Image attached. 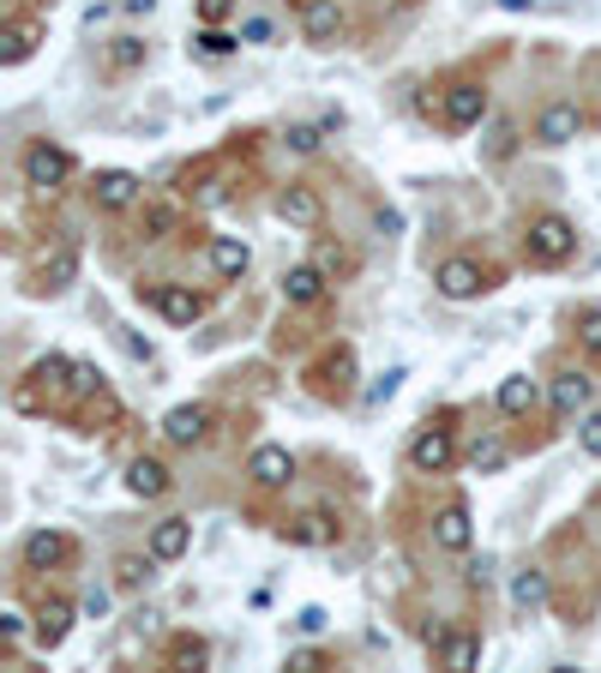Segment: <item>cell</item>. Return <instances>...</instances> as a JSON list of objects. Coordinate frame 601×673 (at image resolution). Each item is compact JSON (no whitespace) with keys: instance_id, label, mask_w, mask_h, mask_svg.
Returning a JSON list of instances; mask_svg holds the SVG:
<instances>
[{"instance_id":"f35d334b","label":"cell","mask_w":601,"mask_h":673,"mask_svg":"<svg viewBox=\"0 0 601 673\" xmlns=\"http://www.w3.org/2000/svg\"><path fill=\"white\" fill-rule=\"evenodd\" d=\"M283 145L296 150V157H319V145H325V126H289Z\"/></svg>"},{"instance_id":"52a82bcc","label":"cell","mask_w":601,"mask_h":673,"mask_svg":"<svg viewBox=\"0 0 601 673\" xmlns=\"http://www.w3.org/2000/svg\"><path fill=\"white\" fill-rule=\"evenodd\" d=\"M19 560H24V571H60V565L79 560V541H73L67 529H31Z\"/></svg>"},{"instance_id":"ee69618b","label":"cell","mask_w":601,"mask_h":673,"mask_svg":"<svg viewBox=\"0 0 601 673\" xmlns=\"http://www.w3.org/2000/svg\"><path fill=\"white\" fill-rule=\"evenodd\" d=\"M325 668H331L325 650H296L289 655V673H325Z\"/></svg>"},{"instance_id":"f546056e","label":"cell","mask_w":601,"mask_h":673,"mask_svg":"<svg viewBox=\"0 0 601 673\" xmlns=\"http://www.w3.org/2000/svg\"><path fill=\"white\" fill-rule=\"evenodd\" d=\"M204 662H211V643L199 631H175L169 650H163V668H204Z\"/></svg>"},{"instance_id":"30bf717a","label":"cell","mask_w":601,"mask_h":673,"mask_svg":"<svg viewBox=\"0 0 601 673\" xmlns=\"http://www.w3.org/2000/svg\"><path fill=\"white\" fill-rule=\"evenodd\" d=\"M211 427H216V410H211V403H181V410L163 415V439H169L175 451L204 446V439H211Z\"/></svg>"},{"instance_id":"d6a6232c","label":"cell","mask_w":601,"mask_h":673,"mask_svg":"<svg viewBox=\"0 0 601 673\" xmlns=\"http://www.w3.org/2000/svg\"><path fill=\"white\" fill-rule=\"evenodd\" d=\"M511 602H517L523 614H530V607H542L547 602V571L542 565H523L517 577H511Z\"/></svg>"},{"instance_id":"8992f818","label":"cell","mask_w":601,"mask_h":673,"mask_svg":"<svg viewBox=\"0 0 601 673\" xmlns=\"http://www.w3.org/2000/svg\"><path fill=\"white\" fill-rule=\"evenodd\" d=\"M481 114H488V85H481V79H457V85H445V97H439V121L452 126V133H469V126H481Z\"/></svg>"},{"instance_id":"7c38bea8","label":"cell","mask_w":601,"mask_h":673,"mask_svg":"<svg viewBox=\"0 0 601 673\" xmlns=\"http://www.w3.org/2000/svg\"><path fill=\"white\" fill-rule=\"evenodd\" d=\"M91 199H97V211H138L145 205V181L133 169H97Z\"/></svg>"},{"instance_id":"5bb4252c","label":"cell","mask_w":601,"mask_h":673,"mask_svg":"<svg viewBox=\"0 0 601 673\" xmlns=\"http://www.w3.org/2000/svg\"><path fill=\"white\" fill-rule=\"evenodd\" d=\"M277 217L289 228H325V193L307 181H289L283 193H277Z\"/></svg>"},{"instance_id":"4316f807","label":"cell","mask_w":601,"mask_h":673,"mask_svg":"<svg viewBox=\"0 0 601 673\" xmlns=\"http://www.w3.org/2000/svg\"><path fill=\"white\" fill-rule=\"evenodd\" d=\"M337 31H343V7H337V0H307V7H301V36H307V43L325 48Z\"/></svg>"},{"instance_id":"603a6c76","label":"cell","mask_w":601,"mask_h":673,"mask_svg":"<svg viewBox=\"0 0 601 673\" xmlns=\"http://www.w3.org/2000/svg\"><path fill=\"white\" fill-rule=\"evenodd\" d=\"M145 60H151V43L133 36V31H121V36L102 43V72H109V79H126V72H138Z\"/></svg>"},{"instance_id":"1f68e13d","label":"cell","mask_w":601,"mask_h":673,"mask_svg":"<svg viewBox=\"0 0 601 673\" xmlns=\"http://www.w3.org/2000/svg\"><path fill=\"white\" fill-rule=\"evenodd\" d=\"M157 553H126V560L121 565H114V590H126V595H133V590H145V583L151 577H157Z\"/></svg>"},{"instance_id":"7a4b0ae2","label":"cell","mask_w":601,"mask_h":673,"mask_svg":"<svg viewBox=\"0 0 601 673\" xmlns=\"http://www.w3.org/2000/svg\"><path fill=\"white\" fill-rule=\"evenodd\" d=\"M523 259L542 265V271L578 259V223H571L566 211H535V217L523 223Z\"/></svg>"},{"instance_id":"ffe728a7","label":"cell","mask_w":601,"mask_h":673,"mask_svg":"<svg viewBox=\"0 0 601 673\" xmlns=\"http://www.w3.org/2000/svg\"><path fill=\"white\" fill-rule=\"evenodd\" d=\"M433 548H445V553H469V548H476V524H469V505L464 500H452L439 517H433Z\"/></svg>"},{"instance_id":"681fc988","label":"cell","mask_w":601,"mask_h":673,"mask_svg":"<svg viewBox=\"0 0 601 673\" xmlns=\"http://www.w3.org/2000/svg\"><path fill=\"white\" fill-rule=\"evenodd\" d=\"M289 7H307V0H289Z\"/></svg>"},{"instance_id":"cb8c5ba5","label":"cell","mask_w":601,"mask_h":673,"mask_svg":"<svg viewBox=\"0 0 601 673\" xmlns=\"http://www.w3.org/2000/svg\"><path fill=\"white\" fill-rule=\"evenodd\" d=\"M169 487H175V475H169L163 457H133V463H126V493H133V500H163Z\"/></svg>"},{"instance_id":"44dd1931","label":"cell","mask_w":601,"mask_h":673,"mask_svg":"<svg viewBox=\"0 0 601 673\" xmlns=\"http://www.w3.org/2000/svg\"><path fill=\"white\" fill-rule=\"evenodd\" d=\"M578 133H583V109H578V103H566V97H559V103H547L542 114H535V138H542V145H571Z\"/></svg>"},{"instance_id":"3957f363","label":"cell","mask_w":601,"mask_h":673,"mask_svg":"<svg viewBox=\"0 0 601 673\" xmlns=\"http://www.w3.org/2000/svg\"><path fill=\"white\" fill-rule=\"evenodd\" d=\"M73 169H79V162H73V150L55 145V138H31V145H24V157H19L24 187H36V193H55V187H67Z\"/></svg>"},{"instance_id":"74e56055","label":"cell","mask_w":601,"mask_h":673,"mask_svg":"<svg viewBox=\"0 0 601 673\" xmlns=\"http://www.w3.org/2000/svg\"><path fill=\"white\" fill-rule=\"evenodd\" d=\"M102 385H109V379H102V373H97L91 361H73V403H67V415L79 410V403L91 397V391H102Z\"/></svg>"},{"instance_id":"4fadbf2b","label":"cell","mask_w":601,"mask_h":673,"mask_svg":"<svg viewBox=\"0 0 601 673\" xmlns=\"http://www.w3.org/2000/svg\"><path fill=\"white\" fill-rule=\"evenodd\" d=\"M151 307H157L169 325H199L211 301H204L193 283H151Z\"/></svg>"},{"instance_id":"c3c4849f","label":"cell","mask_w":601,"mask_h":673,"mask_svg":"<svg viewBox=\"0 0 601 673\" xmlns=\"http://www.w3.org/2000/svg\"><path fill=\"white\" fill-rule=\"evenodd\" d=\"M79 614H85V619H102V614H109V595H102V590H91V595H85V602H79Z\"/></svg>"},{"instance_id":"9a60e30c","label":"cell","mask_w":601,"mask_h":673,"mask_svg":"<svg viewBox=\"0 0 601 673\" xmlns=\"http://www.w3.org/2000/svg\"><path fill=\"white\" fill-rule=\"evenodd\" d=\"M73 619H79V607L60 602V595L36 602V614H31V638H36V650H60V643H67V631H73Z\"/></svg>"},{"instance_id":"f1b7e54d","label":"cell","mask_w":601,"mask_h":673,"mask_svg":"<svg viewBox=\"0 0 601 673\" xmlns=\"http://www.w3.org/2000/svg\"><path fill=\"white\" fill-rule=\"evenodd\" d=\"M175 228H181V205H175V199H151V205H138V235L145 240H169Z\"/></svg>"},{"instance_id":"ac0fdd59","label":"cell","mask_w":601,"mask_h":673,"mask_svg":"<svg viewBox=\"0 0 601 673\" xmlns=\"http://www.w3.org/2000/svg\"><path fill=\"white\" fill-rule=\"evenodd\" d=\"M590 397H596V379L583 373V367H559V373H554V391H547V403H554L559 422H571V415H578Z\"/></svg>"},{"instance_id":"d590c367","label":"cell","mask_w":601,"mask_h":673,"mask_svg":"<svg viewBox=\"0 0 601 673\" xmlns=\"http://www.w3.org/2000/svg\"><path fill=\"white\" fill-rule=\"evenodd\" d=\"M571 332H578V349L590 355V361H601V307H583L578 319H571Z\"/></svg>"},{"instance_id":"7dc6e473","label":"cell","mask_w":601,"mask_h":673,"mask_svg":"<svg viewBox=\"0 0 601 673\" xmlns=\"http://www.w3.org/2000/svg\"><path fill=\"white\" fill-rule=\"evenodd\" d=\"M296 626L307 631V638H319V631H325V607H301V614H296Z\"/></svg>"},{"instance_id":"bcb514c9","label":"cell","mask_w":601,"mask_h":673,"mask_svg":"<svg viewBox=\"0 0 601 673\" xmlns=\"http://www.w3.org/2000/svg\"><path fill=\"white\" fill-rule=\"evenodd\" d=\"M398 385H403V373H398V367H391V373L379 379V385H367V403H386V397H391V391H398Z\"/></svg>"},{"instance_id":"f6af8a7d","label":"cell","mask_w":601,"mask_h":673,"mask_svg":"<svg viewBox=\"0 0 601 673\" xmlns=\"http://www.w3.org/2000/svg\"><path fill=\"white\" fill-rule=\"evenodd\" d=\"M578 446L590 451V457H601V410H596V415H583V422H578Z\"/></svg>"},{"instance_id":"8fae6325","label":"cell","mask_w":601,"mask_h":673,"mask_svg":"<svg viewBox=\"0 0 601 673\" xmlns=\"http://www.w3.org/2000/svg\"><path fill=\"white\" fill-rule=\"evenodd\" d=\"M427 650H433V668H445V673H469V668H481V631L452 626V631H439Z\"/></svg>"},{"instance_id":"6da1fadb","label":"cell","mask_w":601,"mask_h":673,"mask_svg":"<svg viewBox=\"0 0 601 673\" xmlns=\"http://www.w3.org/2000/svg\"><path fill=\"white\" fill-rule=\"evenodd\" d=\"M12 403H19L24 415H43V410L67 415V403H73V361H67V355H43V361L12 385Z\"/></svg>"},{"instance_id":"277c9868","label":"cell","mask_w":601,"mask_h":673,"mask_svg":"<svg viewBox=\"0 0 601 673\" xmlns=\"http://www.w3.org/2000/svg\"><path fill=\"white\" fill-rule=\"evenodd\" d=\"M307 391L319 403H349L355 397V349L349 343H331L313 367H307Z\"/></svg>"},{"instance_id":"83f0119b","label":"cell","mask_w":601,"mask_h":673,"mask_svg":"<svg viewBox=\"0 0 601 673\" xmlns=\"http://www.w3.org/2000/svg\"><path fill=\"white\" fill-rule=\"evenodd\" d=\"M187 548H193V524H187V517H163V524H151V553H157V560H181Z\"/></svg>"},{"instance_id":"d4e9b609","label":"cell","mask_w":601,"mask_h":673,"mask_svg":"<svg viewBox=\"0 0 601 673\" xmlns=\"http://www.w3.org/2000/svg\"><path fill=\"white\" fill-rule=\"evenodd\" d=\"M73 422H79V434H114V427H121V397L102 385V391H91V397L73 410Z\"/></svg>"},{"instance_id":"5b68a950","label":"cell","mask_w":601,"mask_h":673,"mask_svg":"<svg viewBox=\"0 0 601 673\" xmlns=\"http://www.w3.org/2000/svg\"><path fill=\"white\" fill-rule=\"evenodd\" d=\"M493 283H500V271L469 259V253H457V259H445L439 271H433V289H439L445 301H476V295H488Z\"/></svg>"},{"instance_id":"60d3db41","label":"cell","mask_w":601,"mask_h":673,"mask_svg":"<svg viewBox=\"0 0 601 673\" xmlns=\"http://www.w3.org/2000/svg\"><path fill=\"white\" fill-rule=\"evenodd\" d=\"M511 150H517V121H500V126H493V138H488V157L505 162Z\"/></svg>"},{"instance_id":"7bdbcfd3","label":"cell","mask_w":601,"mask_h":673,"mask_svg":"<svg viewBox=\"0 0 601 673\" xmlns=\"http://www.w3.org/2000/svg\"><path fill=\"white\" fill-rule=\"evenodd\" d=\"M235 7H241V0H193L199 24H229V19H235Z\"/></svg>"},{"instance_id":"e575fe53","label":"cell","mask_w":601,"mask_h":673,"mask_svg":"<svg viewBox=\"0 0 601 673\" xmlns=\"http://www.w3.org/2000/svg\"><path fill=\"white\" fill-rule=\"evenodd\" d=\"M505 457H511V446H505L500 434H488V439H476V451H469V463H476L481 475H500V469H505Z\"/></svg>"},{"instance_id":"7402d4cb","label":"cell","mask_w":601,"mask_h":673,"mask_svg":"<svg viewBox=\"0 0 601 673\" xmlns=\"http://www.w3.org/2000/svg\"><path fill=\"white\" fill-rule=\"evenodd\" d=\"M73 277H79V247H55L43 265H36V277L24 289H31V295H60Z\"/></svg>"},{"instance_id":"4dcf8cb0","label":"cell","mask_w":601,"mask_h":673,"mask_svg":"<svg viewBox=\"0 0 601 673\" xmlns=\"http://www.w3.org/2000/svg\"><path fill=\"white\" fill-rule=\"evenodd\" d=\"M535 403H542V385H535L530 373H511V379H500V410H505V415H530Z\"/></svg>"},{"instance_id":"2e32d148","label":"cell","mask_w":601,"mask_h":673,"mask_svg":"<svg viewBox=\"0 0 601 673\" xmlns=\"http://www.w3.org/2000/svg\"><path fill=\"white\" fill-rule=\"evenodd\" d=\"M247 475L259 493H283L289 481H296V457H289V446H259L247 457Z\"/></svg>"},{"instance_id":"484cf974","label":"cell","mask_w":601,"mask_h":673,"mask_svg":"<svg viewBox=\"0 0 601 673\" xmlns=\"http://www.w3.org/2000/svg\"><path fill=\"white\" fill-rule=\"evenodd\" d=\"M283 536L296 541V548H331V541H337V517L331 512H301V517L283 524Z\"/></svg>"},{"instance_id":"ab89813d","label":"cell","mask_w":601,"mask_h":673,"mask_svg":"<svg viewBox=\"0 0 601 673\" xmlns=\"http://www.w3.org/2000/svg\"><path fill=\"white\" fill-rule=\"evenodd\" d=\"M19 638H24V614H0V643H7V668H19Z\"/></svg>"},{"instance_id":"e0dca14e","label":"cell","mask_w":601,"mask_h":673,"mask_svg":"<svg viewBox=\"0 0 601 673\" xmlns=\"http://www.w3.org/2000/svg\"><path fill=\"white\" fill-rule=\"evenodd\" d=\"M283 301L289 307H325L331 301V271H319V265H289L283 271Z\"/></svg>"},{"instance_id":"d6986e66","label":"cell","mask_w":601,"mask_h":673,"mask_svg":"<svg viewBox=\"0 0 601 673\" xmlns=\"http://www.w3.org/2000/svg\"><path fill=\"white\" fill-rule=\"evenodd\" d=\"M204 259H211V277L216 283H241L253 265V247L241 235H211V247H204Z\"/></svg>"},{"instance_id":"ba28073f","label":"cell","mask_w":601,"mask_h":673,"mask_svg":"<svg viewBox=\"0 0 601 673\" xmlns=\"http://www.w3.org/2000/svg\"><path fill=\"white\" fill-rule=\"evenodd\" d=\"M457 463V439H452V427H421L415 439H409V469L415 475H445V469Z\"/></svg>"},{"instance_id":"b9f144b4","label":"cell","mask_w":601,"mask_h":673,"mask_svg":"<svg viewBox=\"0 0 601 673\" xmlns=\"http://www.w3.org/2000/svg\"><path fill=\"white\" fill-rule=\"evenodd\" d=\"M241 43L271 48V43H277V24H271V19H241Z\"/></svg>"},{"instance_id":"8d00e7d4","label":"cell","mask_w":601,"mask_h":673,"mask_svg":"<svg viewBox=\"0 0 601 673\" xmlns=\"http://www.w3.org/2000/svg\"><path fill=\"white\" fill-rule=\"evenodd\" d=\"M313 265H319V271H331V277H349V271H355V253H343L337 240H319V247H313Z\"/></svg>"},{"instance_id":"836d02e7","label":"cell","mask_w":601,"mask_h":673,"mask_svg":"<svg viewBox=\"0 0 601 673\" xmlns=\"http://www.w3.org/2000/svg\"><path fill=\"white\" fill-rule=\"evenodd\" d=\"M193 48H199L204 60H229V55L241 48V31H223V24H204V31L193 36Z\"/></svg>"},{"instance_id":"9c48e42d","label":"cell","mask_w":601,"mask_h":673,"mask_svg":"<svg viewBox=\"0 0 601 673\" xmlns=\"http://www.w3.org/2000/svg\"><path fill=\"white\" fill-rule=\"evenodd\" d=\"M48 24L36 19V12H12L7 24H0V67H24V60L43 48Z\"/></svg>"}]
</instances>
